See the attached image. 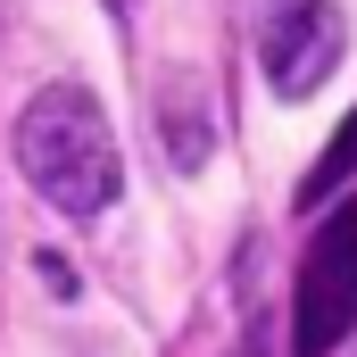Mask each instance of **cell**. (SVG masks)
<instances>
[{
	"instance_id": "obj_1",
	"label": "cell",
	"mask_w": 357,
	"mask_h": 357,
	"mask_svg": "<svg viewBox=\"0 0 357 357\" xmlns=\"http://www.w3.org/2000/svg\"><path fill=\"white\" fill-rule=\"evenodd\" d=\"M17 167L25 183L59 208V216H100L125 183V158H116V133L100 116V100L84 84H50L25 100L17 116Z\"/></svg>"
},
{
	"instance_id": "obj_2",
	"label": "cell",
	"mask_w": 357,
	"mask_h": 357,
	"mask_svg": "<svg viewBox=\"0 0 357 357\" xmlns=\"http://www.w3.org/2000/svg\"><path fill=\"white\" fill-rule=\"evenodd\" d=\"M357 333V199L333 208L299 258V291H291V357H333Z\"/></svg>"
},
{
	"instance_id": "obj_3",
	"label": "cell",
	"mask_w": 357,
	"mask_h": 357,
	"mask_svg": "<svg viewBox=\"0 0 357 357\" xmlns=\"http://www.w3.org/2000/svg\"><path fill=\"white\" fill-rule=\"evenodd\" d=\"M250 42H258L266 84L282 91V100H307V91L341 67L349 25H341L333 0H258V8H250Z\"/></svg>"
},
{
	"instance_id": "obj_4",
	"label": "cell",
	"mask_w": 357,
	"mask_h": 357,
	"mask_svg": "<svg viewBox=\"0 0 357 357\" xmlns=\"http://www.w3.org/2000/svg\"><path fill=\"white\" fill-rule=\"evenodd\" d=\"M158 116H167V150H175V167H199L208 158V125H199V84H167L158 91Z\"/></svg>"
},
{
	"instance_id": "obj_5",
	"label": "cell",
	"mask_w": 357,
	"mask_h": 357,
	"mask_svg": "<svg viewBox=\"0 0 357 357\" xmlns=\"http://www.w3.org/2000/svg\"><path fill=\"white\" fill-rule=\"evenodd\" d=\"M349 175H357V108H349V125L324 142V158L299 175V208H324V191H341Z\"/></svg>"
}]
</instances>
